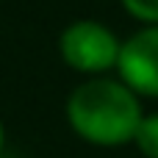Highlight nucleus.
<instances>
[{
  "mask_svg": "<svg viewBox=\"0 0 158 158\" xmlns=\"http://www.w3.org/2000/svg\"><path fill=\"white\" fill-rule=\"evenodd\" d=\"M144 111L139 94L122 81L92 78L81 83L67 100V119L72 131L100 147H119L133 142Z\"/></svg>",
  "mask_w": 158,
  "mask_h": 158,
  "instance_id": "1",
  "label": "nucleus"
},
{
  "mask_svg": "<svg viewBox=\"0 0 158 158\" xmlns=\"http://www.w3.org/2000/svg\"><path fill=\"white\" fill-rule=\"evenodd\" d=\"M125 11L144 25H158V0H122Z\"/></svg>",
  "mask_w": 158,
  "mask_h": 158,
  "instance_id": "5",
  "label": "nucleus"
},
{
  "mask_svg": "<svg viewBox=\"0 0 158 158\" xmlns=\"http://www.w3.org/2000/svg\"><path fill=\"white\" fill-rule=\"evenodd\" d=\"M3 139H6V133H3V122H0V150H3Z\"/></svg>",
  "mask_w": 158,
  "mask_h": 158,
  "instance_id": "6",
  "label": "nucleus"
},
{
  "mask_svg": "<svg viewBox=\"0 0 158 158\" xmlns=\"http://www.w3.org/2000/svg\"><path fill=\"white\" fill-rule=\"evenodd\" d=\"M133 142H136V147L142 150L144 158H158V114H144L142 117Z\"/></svg>",
  "mask_w": 158,
  "mask_h": 158,
  "instance_id": "4",
  "label": "nucleus"
},
{
  "mask_svg": "<svg viewBox=\"0 0 158 158\" xmlns=\"http://www.w3.org/2000/svg\"><path fill=\"white\" fill-rule=\"evenodd\" d=\"M119 47L122 42L117 39V33L97 19L69 22L58 39L61 58L72 69L86 72V75H103L108 69H117Z\"/></svg>",
  "mask_w": 158,
  "mask_h": 158,
  "instance_id": "2",
  "label": "nucleus"
},
{
  "mask_svg": "<svg viewBox=\"0 0 158 158\" xmlns=\"http://www.w3.org/2000/svg\"><path fill=\"white\" fill-rule=\"evenodd\" d=\"M117 69L119 81L139 97H158V25H144L122 42Z\"/></svg>",
  "mask_w": 158,
  "mask_h": 158,
  "instance_id": "3",
  "label": "nucleus"
}]
</instances>
